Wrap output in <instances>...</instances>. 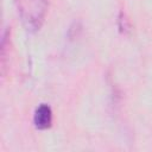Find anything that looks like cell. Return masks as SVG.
<instances>
[{
  "label": "cell",
  "mask_w": 152,
  "mask_h": 152,
  "mask_svg": "<svg viewBox=\"0 0 152 152\" xmlns=\"http://www.w3.org/2000/svg\"><path fill=\"white\" fill-rule=\"evenodd\" d=\"M18 14L28 32L38 31L46 17L49 0H14Z\"/></svg>",
  "instance_id": "1"
},
{
  "label": "cell",
  "mask_w": 152,
  "mask_h": 152,
  "mask_svg": "<svg viewBox=\"0 0 152 152\" xmlns=\"http://www.w3.org/2000/svg\"><path fill=\"white\" fill-rule=\"evenodd\" d=\"M52 124V109L46 103H40L33 112V125L37 129H48Z\"/></svg>",
  "instance_id": "2"
}]
</instances>
